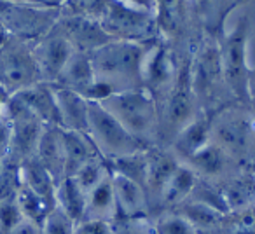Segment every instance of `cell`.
I'll list each match as a JSON object with an SVG mask.
<instances>
[{"label": "cell", "mask_w": 255, "mask_h": 234, "mask_svg": "<svg viewBox=\"0 0 255 234\" xmlns=\"http://www.w3.org/2000/svg\"><path fill=\"white\" fill-rule=\"evenodd\" d=\"M154 42H124L110 40L100 49L89 53L98 82L112 93L143 89V63Z\"/></svg>", "instance_id": "1"}, {"label": "cell", "mask_w": 255, "mask_h": 234, "mask_svg": "<svg viewBox=\"0 0 255 234\" xmlns=\"http://www.w3.org/2000/svg\"><path fill=\"white\" fill-rule=\"evenodd\" d=\"M98 103L143 145L152 147L159 138V109L145 89L114 93Z\"/></svg>", "instance_id": "2"}, {"label": "cell", "mask_w": 255, "mask_h": 234, "mask_svg": "<svg viewBox=\"0 0 255 234\" xmlns=\"http://www.w3.org/2000/svg\"><path fill=\"white\" fill-rule=\"evenodd\" d=\"M250 23L243 16L236 23L233 32L222 33L219 39L220 65L226 88L234 100L241 103H250L254 100L252 93V70L247 60V44Z\"/></svg>", "instance_id": "3"}, {"label": "cell", "mask_w": 255, "mask_h": 234, "mask_svg": "<svg viewBox=\"0 0 255 234\" xmlns=\"http://www.w3.org/2000/svg\"><path fill=\"white\" fill-rule=\"evenodd\" d=\"M61 18V9L33 7L0 0V30L23 42L33 44L46 37Z\"/></svg>", "instance_id": "4"}, {"label": "cell", "mask_w": 255, "mask_h": 234, "mask_svg": "<svg viewBox=\"0 0 255 234\" xmlns=\"http://www.w3.org/2000/svg\"><path fill=\"white\" fill-rule=\"evenodd\" d=\"M100 25L112 40L154 42L159 35V26L154 12L131 7L119 0H110L105 14L100 19Z\"/></svg>", "instance_id": "5"}, {"label": "cell", "mask_w": 255, "mask_h": 234, "mask_svg": "<svg viewBox=\"0 0 255 234\" xmlns=\"http://www.w3.org/2000/svg\"><path fill=\"white\" fill-rule=\"evenodd\" d=\"M89 138L107 161L149 149L98 102H89Z\"/></svg>", "instance_id": "6"}, {"label": "cell", "mask_w": 255, "mask_h": 234, "mask_svg": "<svg viewBox=\"0 0 255 234\" xmlns=\"http://www.w3.org/2000/svg\"><path fill=\"white\" fill-rule=\"evenodd\" d=\"M198 98L192 88V60L187 58L178 67L173 89L159 114V136L173 140L185 124L198 116Z\"/></svg>", "instance_id": "7"}, {"label": "cell", "mask_w": 255, "mask_h": 234, "mask_svg": "<svg viewBox=\"0 0 255 234\" xmlns=\"http://www.w3.org/2000/svg\"><path fill=\"white\" fill-rule=\"evenodd\" d=\"M0 82L12 93L44 82L32 46L0 30Z\"/></svg>", "instance_id": "8"}, {"label": "cell", "mask_w": 255, "mask_h": 234, "mask_svg": "<svg viewBox=\"0 0 255 234\" xmlns=\"http://www.w3.org/2000/svg\"><path fill=\"white\" fill-rule=\"evenodd\" d=\"M192 88L196 98L201 102V112L215 116L213 103H217V96L226 88L220 65V49L217 39H206L199 46L194 60H192Z\"/></svg>", "instance_id": "9"}, {"label": "cell", "mask_w": 255, "mask_h": 234, "mask_svg": "<svg viewBox=\"0 0 255 234\" xmlns=\"http://www.w3.org/2000/svg\"><path fill=\"white\" fill-rule=\"evenodd\" d=\"M5 117L9 119L12 128L11 150H9V156L5 157V161L21 164L30 157H35L37 145H39L40 135H42L46 124L14 93L5 105Z\"/></svg>", "instance_id": "10"}, {"label": "cell", "mask_w": 255, "mask_h": 234, "mask_svg": "<svg viewBox=\"0 0 255 234\" xmlns=\"http://www.w3.org/2000/svg\"><path fill=\"white\" fill-rule=\"evenodd\" d=\"M177 72L178 67L175 65L171 51L166 47V44L157 40L147 53L143 63V89L156 100L159 114L173 89Z\"/></svg>", "instance_id": "11"}, {"label": "cell", "mask_w": 255, "mask_h": 234, "mask_svg": "<svg viewBox=\"0 0 255 234\" xmlns=\"http://www.w3.org/2000/svg\"><path fill=\"white\" fill-rule=\"evenodd\" d=\"M54 86L79 93L89 102H103L110 95H114L112 89L96 81L91 56L88 53H81V51H75L72 54Z\"/></svg>", "instance_id": "12"}, {"label": "cell", "mask_w": 255, "mask_h": 234, "mask_svg": "<svg viewBox=\"0 0 255 234\" xmlns=\"http://www.w3.org/2000/svg\"><path fill=\"white\" fill-rule=\"evenodd\" d=\"M32 51L37 65H39L42 81L47 82V84H54L56 82V79L60 77L65 65L68 63L72 54L75 53L68 37L65 35L63 30L58 25L46 37H42L39 42L33 44Z\"/></svg>", "instance_id": "13"}, {"label": "cell", "mask_w": 255, "mask_h": 234, "mask_svg": "<svg viewBox=\"0 0 255 234\" xmlns=\"http://www.w3.org/2000/svg\"><path fill=\"white\" fill-rule=\"evenodd\" d=\"M252 124L247 117L224 112L220 117H213L212 142L222 147L229 154H243L250 147Z\"/></svg>", "instance_id": "14"}, {"label": "cell", "mask_w": 255, "mask_h": 234, "mask_svg": "<svg viewBox=\"0 0 255 234\" xmlns=\"http://www.w3.org/2000/svg\"><path fill=\"white\" fill-rule=\"evenodd\" d=\"M58 26L63 30V33L68 37L70 44L75 51L81 53H93L110 42V37L105 33L103 26L96 19L81 18V16H68L61 14Z\"/></svg>", "instance_id": "15"}, {"label": "cell", "mask_w": 255, "mask_h": 234, "mask_svg": "<svg viewBox=\"0 0 255 234\" xmlns=\"http://www.w3.org/2000/svg\"><path fill=\"white\" fill-rule=\"evenodd\" d=\"M178 161L173 154L166 152L157 147L147 149V177H145V194L149 205L156 201L161 205L163 192L166 189L170 178L173 177L175 170L178 168Z\"/></svg>", "instance_id": "16"}, {"label": "cell", "mask_w": 255, "mask_h": 234, "mask_svg": "<svg viewBox=\"0 0 255 234\" xmlns=\"http://www.w3.org/2000/svg\"><path fill=\"white\" fill-rule=\"evenodd\" d=\"M14 95H18V98L21 100L46 126L63 128V121H61L60 107H58L56 93H54L53 84L37 82V84H32V86H28V88L19 89Z\"/></svg>", "instance_id": "17"}, {"label": "cell", "mask_w": 255, "mask_h": 234, "mask_svg": "<svg viewBox=\"0 0 255 234\" xmlns=\"http://www.w3.org/2000/svg\"><path fill=\"white\" fill-rule=\"evenodd\" d=\"M110 180L116 198L117 219H142L149 208L145 189L114 171H110Z\"/></svg>", "instance_id": "18"}, {"label": "cell", "mask_w": 255, "mask_h": 234, "mask_svg": "<svg viewBox=\"0 0 255 234\" xmlns=\"http://www.w3.org/2000/svg\"><path fill=\"white\" fill-rule=\"evenodd\" d=\"M213 117L215 116L201 112L173 136L171 145H173L175 152L178 156L185 157L189 161L194 154H198L203 147H206L212 142Z\"/></svg>", "instance_id": "19"}, {"label": "cell", "mask_w": 255, "mask_h": 234, "mask_svg": "<svg viewBox=\"0 0 255 234\" xmlns=\"http://www.w3.org/2000/svg\"><path fill=\"white\" fill-rule=\"evenodd\" d=\"M35 157L53 175L56 184H60L67 177V173H65L63 128H58V126H46L44 128L39 145H37Z\"/></svg>", "instance_id": "20"}, {"label": "cell", "mask_w": 255, "mask_h": 234, "mask_svg": "<svg viewBox=\"0 0 255 234\" xmlns=\"http://www.w3.org/2000/svg\"><path fill=\"white\" fill-rule=\"evenodd\" d=\"M54 93L60 107L63 129H72L89 136V100L79 93L58 86H54Z\"/></svg>", "instance_id": "21"}, {"label": "cell", "mask_w": 255, "mask_h": 234, "mask_svg": "<svg viewBox=\"0 0 255 234\" xmlns=\"http://www.w3.org/2000/svg\"><path fill=\"white\" fill-rule=\"evenodd\" d=\"M63 149L67 177H74L88 161L102 156L88 135L72 131V129H63Z\"/></svg>", "instance_id": "22"}, {"label": "cell", "mask_w": 255, "mask_h": 234, "mask_svg": "<svg viewBox=\"0 0 255 234\" xmlns=\"http://www.w3.org/2000/svg\"><path fill=\"white\" fill-rule=\"evenodd\" d=\"M116 219H117V206H116V198H114L112 180H110V175H109L102 184H98L88 194L86 213L82 222L100 220V222L112 224Z\"/></svg>", "instance_id": "23"}, {"label": "cell", "mask_w": 255, "mask_h": 234, "mask_svg": "<svg viewBox=\"0 0 255 234\" xmlns=\"http://www.w3.org/2000/svg\"><path fill=\"white\" fill-rule=\"evenodd\" d=\"M19 170H21V182L25 187L44 198L49 205L56 206L58 184L37 157H30L25 163H21Z\"/></svg>", "instance_id": "24"}, {"label": "cell", "mask_w": 255, "mask_h": 234, "mask_svg": "<svg viewBox=\"0 0 255 234\" xmlns=\"http://www.w3.org/2000/svg\"><path fill=\"white\" fill-rule=\"evenodd\" d=\"M180 215H184L189 222H192L203 234L210 233V231H219L226 224V217L222 212L215 210L213 206L206 205V203L196 201V199H185L182 205L173 208Z\"/></svg>", "instance_id": "25"}, {"label": "cell", "mask_w": 255, "mask_h": 234, "mask_svg": "<svg viewBox=\"0 0 255 234\" xmlns=\"http://www.w3.org/2000/svg\"><path fill=\"white\" fill-rule=\"evenodd\" d=\"M88 194L72 177H65L56 187V206L67 213L75 224H81L86 213Z\"/></svg>", "instance_id": "26"}, {"label": "cell", "mask_w": 255, "mask_h": 234, "mask_svg": "<svg viewBox=\"0 0 255 234\" xmlns=\"http://www.w3.org/2000/svg\"><path fill=\"white\" fill-rule=\"evenodd\" d=\"M198 180H199L198 175H196V171L192 170V168L178 164L173 177L170 178L166 189H164L161 205L170 206V208H177L185 199H189V196L192 194Z\"/></svg>", "instance_id": "27"}, {"label": "cell", "mask_w": 255, "mask_h": 234, "mask_svg": "<svg viewBox=\"0 0 255 234\" xmlns=\"http://www.w3.org/2000/svg\"><path fill=\"white\" fill-rule=\"evenodd\" d=\"M156 19L159 33L178 37L187 19L185 0H156Z\"/></svg>", "instance_id": "28"}, {"label": "cell", "mask_w": 255, "mask_h": 234, "mask_svg": "<svg viewBox=\"0 0 255 234\" xmlns=\"http://www.w3.org/2000/svg\"><path fill=\"white\" fill-rule=\"evenodd\" d=\"M227 152L219 147L217 143L210 142L206 147H203L198 154L189 159V163L192 164V170L199 171L205 177H219V175L224 173L227 166Z\"/></svg>", "instance_id": "29"}, {"label": "cell", "mask_w": 255, "mask_h": 234, "mask_svg": "<svg viewBox=\"0 0 255 234\" xmlns=\"http://www.w3.org/2000/svg\"><path fill=\"white\" fill-rule=\"evenodd\" d=\"M110 171L119 173L129 180L140 184L145 189V177H147V149L138 150L135 154H128L123 157L109 161Z\"/></svg>", "instance_id": "30"}, {"label": "cell", "mask_w": 255, "mask_h": 234, "mask_svg": "<svg viewBox=\"0 0 255 234\" xmlns=\"http://www.w3.org/2000/svg\"><path fill=\"white\" fill-rule=\"evenodd\" d=\"M198 7L203 14L206 26H208L210 33H217L222 35V23L226 19V16L236 7L238 4H241V0H196Z\"/></svg>", "instance_id": "31"}, {"label": "cell", "mask_w": 255, "mask_h": 234, "mask_svg": "<svg viewBox=\"0 0 255 234\" xmlns=\"http://www.w3.org/2000/svg\"><path fill=\"white\" fill-rule=\"evenodd\" d=\"M16 203H18L19 210H21L23 219L32 220V222L42 226V222L46 220V217L49 215V212L54 208L53 205L46 201L44 198H40L39 194H35L33 191H30L28 187L21 185L18 196H16Z\"/></svg>", "instance_id": "32"}, {"label": "cell", "mask_w": 255, "mask_h": 234, "mask_svg": "<svg viewBox=\"0 0 255 234\" xmlns=\"http://www.w3.org/2000/svg\"><path fill=\"white\" fill-rule=\"evenodd\" d=\"M109 175H110L109 161L103 156H96V157H93L91 161H88L72 178L77 182L79 187H81L86 194H89V192L98 184H102Z\"/></svg>", "instance_id": "33"}, {"label": "cell", "mask_w": 255, "mask_h": 234, "mask_svg": "<svg viewBox=\"0 0 255 234\" xmlns=\"http://www.w3.org/2000/svg\"><path fill=\"white\" fill-rule=\"evenodd\" d=\"M154 234H203L178 212H166L154 222Z\"/></svg>", "instance_id": "34"}, {"label": "cell", "mask_w": 255, "mask_h": 234, "mask_svg": "<svg viewBox=\"0 0 255 234\" xmlns=\"http://www.w3.org/2000/svg\"><path fill=\"white\" fill-rule=\"evenodd\" d=\"M21 164L4 161L0 166V203L16 199L19 189H21Z\"/></svg>", "instance_id": "35"}, {"label": "cell", "mask_w": 255, "mask_h": 234, "mask_svg": "<svg viewBox=\"0 0 255 234\" xmlns=\"http://www.w3.org/2000/svg\"><path fill=\"white\" fill-rule=\"evenodd\" d=\"M110 0H67L61 7V14L81 16V18L100 21L105 14Z\"/></svg>", "instance_id": "36"}, {"label": "cell", "mask_w": 255, "mask_h": 234, "mask_svg": "<svg viewBox=\"0 0 255 234\" xmlns=\"http://www.w3.org/2000/svg\"><path fill=\"white\" fill-rule=\"evenodd\" d=\"M77 226L79 224H75L67 213L54 206L42 222V234H75Z\"/></svg>", "instance_id": "37"}, {"label": "cell", "mask_w": 255, "mask_h": 234, "mask_svg": "<svg viewBox=\"0 0 255 234\" xmlns=\"http://www.w3.org/2000/svg\"><path fill=\"white\" fill-rule=\"evenodd\" d=\"M23 220L16 199L0 203V234H9Z\"/></svg>", "instance_id": "38"}, {"label": "cell", "mask_w": 255, "mask_h": 234, "mask_svg": "<svg viewBox=\"0 0 255 234\" xmlns=\"http://www.w3.org/2000/svg\"><path fill=\"white\" fill-rule=\"evenodd\" d=\"M112 234H154L143 219H116L112 222Z\"/></svg>", "instance_id": "39"}, {"label": "cell", "mask_w": 255, "mask_h": 234, "mask_svg": "<svg viewBox=\"0 0 255 234\" xmlns=\"http://www.w3.org/2000/svg\"><path fill=\"white\" fill-rule=\"evenodd\" d=\"M12 142V128L7 117H0V163H4L9 156Z\"/></svg>", "instance_id": "40"}, {"label": "cell", "mask_w": 255, "mask_h": 234, "mask_svg": "<svg viewBox=\"0 0 255 234\" xmlns=\"http://www.w3.org/2000/svg\"><path fill=\"white\" fill-rule=\"evenodd\" d=\"M75 234H112V224L100 222V220H88L77 226Z\"/></svg>", "instance_id": "41"}, {"label": "cell", "mask_w": 255, "mask_h": 234, "mask_svg": "<svg viewBox=\"0 0 255 234\" xmlns=\"http://www.w3.org/2000/svg\"><path fill=\"white\" fill-rule=\"evenodd\" d=\"M14 4L23 5H33V7H51V9H61L67 0H7Z\"/></svg>", "instance_id": "42"}, {"label": "cell", "mask_w": 255, "mask_h": 234, "mask_svg": "<svg viewBox=\"0 0 255 234\" xmlns=\"http://www.w3.org/2000/svg\"><path fill=\"white\" fill-rule=\"evenodd\" d=\"M9 234H42V226L32 222V220L23 219Z\"/></svg>", "instance_id": "43"}, {"label": "cell", "mask_w": 255, "mask_h": 234, "mask_svg": "<svg viewBox=\"0 0 255 234\" xmlns=\"http://www.w3.org/2000/svg\"><path fill=\"white\" fill-rule=\"evenodd\" d=\"M123 4L131 5V7L142 9V11H149L156 14V0H119Z\"/></svg>", "instance_id": "44"}, {"label": "cell", "mask_w": 255, "mask_h": 234, "mask_svg": "<svg viewBox=\"0 0 255 234\" xmlns=\"http://www.w3.org/2000/svg\"><path fill=\"white\" fill-rule=\"evenodd\" d=\"M12 91L9 88H5L2 82H0V117L5 116V105H7L9 98H11Z\"/></svg>", "instance_id": "45"}, {"label": "cell", "mask_w": 255, "mask_h": 234, "mask_svg": "<svg viewBox=\"0 0 255 234\" xmlns=\"http://www.w3.org/2000/svg\"><path fill=\"white\" fill-rule=\"evenodd\" d=\"M0 166H2V163H0Z\"/></svg>", "instance_id": "46"}]
</instances>
